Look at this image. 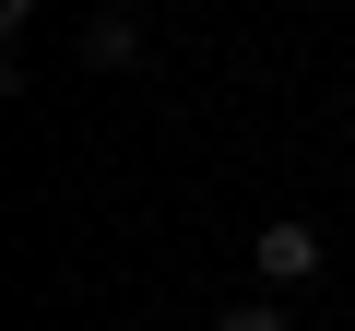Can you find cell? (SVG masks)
<instances>
[{
	"label": "cell",
	"instance_id": "obj_1",
	"mask_svg": "<svg viewBox=\"0 0 355 331\" xmlns=\"http://www.w3.org/2000/svg\"><path fill=\"white\" fill-rule=\"evenodd\" d=\"M308 272H320V237H308L296 213H272V225H261V284H308Z\"/></svg>",
	"mask_w": 355,
	"mask_h": 331
},
{
	"label": "cell",
	"instance_id": "obj_2",
	"mask_svg": "<svg viewBox=\"0 0 355 331\" xmlns=\"http://www.w3.org/2000/svg\"><path fill=\"white\" fill-rule=\"evenodd\" d=\"M83 60H95V71H130V60H142V24H130V12H95V24H83Z\"/></svg>",
	"mask_w": 355,
	"mask_h": 331
},
{
	"label": "cell",
	"instance_id": "obj_3",
	"mask_svg": "<svg viewBox=\"0 0 355 331\" xmlns=\"http://www.w3.org/2000/svg\"><path fill=\"white\" fill-rule=\"evenodd\" d=\"M214 331H296V319H284V307H261V296H249V307H225V319H214Z\"/></svg>",
	"mask_w": 355,
	"mask_h": 331
}]
</instances>
